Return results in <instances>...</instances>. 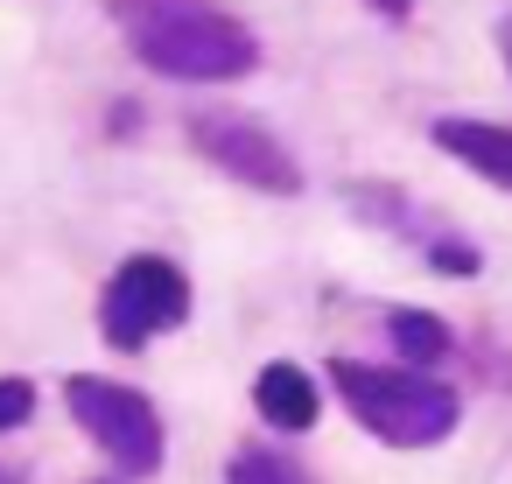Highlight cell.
Returning a JSON list of instances; mask_svg holds the SVG:
<instances>
[{"label":"cell","mask_w":512,"mask_h":484,"mask_svg":"<svg viewBox=\"0 0 512 484\" xmlns=\"http://www.w3.org/2000/svg\"><path fill=\"white\" fill-rule=\"evenodd\" d=\"M127 50L176 85H225L260 71V36L232 22L218 0H120Z\"/></svg>","instance_id":"obj_1"},{"label":"cell","mask_w":512,"mask_h":484,"mask_svg":"<svg viewBox=\"0 0 512 484\" xmlns=\"http://www.w3.org/2000/svg\"><path fill=\"white\" fill-rule=\"evenodd\" d=\"M330 386L337 400L351 407V421L365 435H379L386 449H435L456 435L463 421V400L414 372V365H372V358H330Z\"/></svg>","instance_id":"obj_2"},{"label":"cell","mask_w":512,"mask_h":484,"mask_svg":"<svg viewBox=\"0 0 512 484\" xmlns=\"http://www.w3.org/2000/svg\"><path fill=\"white\" fill-rule=\"evenodd\" d=\"M64 407L71 421L127 470V477H155L162 456H169V435H162V414L141 386H120V379H99V372H71L64 379Z\"/></svg>","instance_id":"obj_3"},{"label":"cell","mask_w":512,"mask_h":484,"mask_svg":"<svg viewBox=\"0 0 512 484\" xmlns=\"http://www.w3.org/2000/svg\"><path fill=\"white\" fill-rule=\"evenodd\" d=\"M176 323H190V281L176 260L134 253L127 267H113V281L99 295V337L113 351H141V344L169 337Z\"/></svg>","instance_id":"obj_4"},{"label":"cell","mask_w":512,"mask_h":484,"mask_svg":"<svg viewBox=\"0 0 512 484\" xmlns=\"http://www.w3.org/2000/svg\"><path fill=\"white\" fill-rule=\"evenodd\" d=\"M190 141L211 169H225L232 183L246 190H267V197H295L302 190V162L274 141V127L260 120H239V113H197L190 120Z\"/></svg>","instance_id":"obj_5"},{"label":"cell","mask_w":512,"mask_h":484,"mask_svg":"<svg viewBox=\"0 0 512 484\" xmlns=\"http://www.w3.org/2000/svg\"><path fill=\"white\" fill-rule=\"evenodd\" d=\"M253 407L267 414V428H281V435H302V428H316V414H323V393H316V379H309L302 365L274 358V365H260V379H253Z\"/></svg>","instance_id":"obj_6"},{"label":"cell","mask_w":512,"mask_h":484,"mask_svg":"<svg viewBox=\"0 0 512 484\" xmlns=\"http://www.w3.org/2000/svg\"><path fill=\"white\" fill-rule=\"evenodd\" d=\"M428 134H435L442 155H456V162L477 169L484 183L512 190V127H498V120H435Z\"/></svg>","instance_id":"obj_7"},{"label":"cell","mask_w":512,"mask_h":484,"mask_svg":"<svg viewBox=\"0 0 512 484\" xmlns=\"http://www.w3.org/2000/svg\"><path fill=\"white\" fill-rule=\"evenodd\" d=\"M386 344H393L400 365H414V372L456 358V330H449L442 316H428V309H386Z\"/></svg>","instance_id":"obj_8"},{"label":"cell","mask_w":512,"mask_h":484,"mask_svg":"<svg viewBox=\"0 0 512 484\" xmlns=\"http://www.w3.org/2000/svg\"><path fill=\"white\" fill-rule=\"evenodd\" d=\"M225 484H309L288 456H274L267 442H239L232 456H225Z\"/></svg>","instance_id":"obj_9"},{"label":"cell","mask_w":512,"mask_h":484,"mask_svg":"<svg viewBox=\"0 0 512 484\" xmlns=\"http://www.w3.org/2000/svg\"><path fill=\"white\" fill-rule=\"evenodd\" d=\"M421 253H428V267H435V274H477V246H463L456 232L421 239Z\"/></svg>","instance_id":"obj_10"},{"label":"cell","mask_w":512,"mask_h":484,"mask_svg":"<svg viewBox=\"0 0 512 484\" xmlns=\"http://www.w3.org/2000/svg\"><path fill=\"white\" fill-rule=\"evenodd\" d=\"M36 414V379H0V435Z\"/></svg>","instance_id":"obj_11"},{"label":"cell","mask_w":512,"mask_h":484,"mask_svg":"<svg viewBox=\"0 0 512 484\" xmlns=\"http://www.w3.org/2000/svg\"><path fill=\"white\" fill-rule=\"evenodd\" d=\"M372 8H379L386 22H407V8H414V0H372Z\"/></svg>","instance_id":"obj_12"},{"label":"cell","mask_w":512,"mask_h":484,"mask_svg":"<svg viewBox=\"0 0 512 484\" xmlns=\"http://www.w3.org/2000/svg\"><path fill=\"white\" fill-rule=\"evenodd\" d=\"M498 50H505V64H512V22H505V29H498Z\"/></svg>","instance_id":"obj_13"},{"label":"cell","mask_w":512,"mask_h":484,"mask_svg":"<svg viewBox=\"0 0 512 484\" xmlns=\"http://www.w3.org/2000/svg\"><path fill=\"white\" fill-rule=\"evenodd\" d=\"M0 484H22V477H15V470H8V463H0Z\"/></svg>","instance_id":"obj_14"},{"label":"cell","mask_w":512,"mask_h":484,"mask_svg":"<svg viewBox=\"0 0 512 484\" xmlns=\"http://www.w3.org/2000/svg\"><path fill=\"white\" fill-rule=\"evenodd\" d=\"M106 484H113V477H106Z\"/></svg>","instance_id":"obj_15"}]
</instances>
